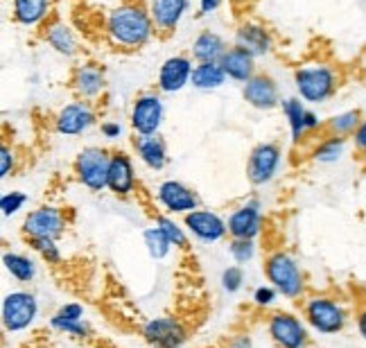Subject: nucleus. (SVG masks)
I'll use <instances>...</instances> for the list:
<instances>
[{"label":"nucleus","instance_id":"f257e3e1","mask_svg":"<svg viewBox=\"0 0 366 348\" xmlns=\"http://www.w3.org/2000/svg\"><path fill=\"white\" fill-rule=\"evenodd\" d=\"M107 34L111 39V44L118 48L124 50L143 48L154 34L152 14H147L140 5H120L109 14Z\"/></svg>","mask_w":366,"mask_h":348},{"label":"nucleus","instance_id":"f03ea898","mask_svg":"<svg viewBox=\"0 0 366 348\" xmlns=\"http://www.w3.org/2000/svg\"><path fill=\"white\" fill-rule=\"evenodd\" d=\"M264 272H267V278H269V283L278 289V294H283L285 299L301 297L305 281H303V274L299 269L297 260L292 256L283 252L269 256V260L264 264Z\"/></svg>","mask_w":366,"mask_h":348},{"label":"nucleus","instance_id":"7ed1b4c3","mask_svg":"<svg viewBox=\"0 0 366 348\" xmlns=\"http://www.w3.org/2000/svg\"><path fill=\"white\" fill-rule=\"evenodd\" d=\"M109 165L111 156L102 147H86L75 159V174L84 188L100 192L109 184Z\"/></svg>","mask_w":366,"mask_h":348},{"label":"nucleus","instance_id":"20e7f679","mask_svg":"<svg viewBox=\"0 0 366 348\" xmlns=\"http://www.w3.org/2000/svg\"><path fill=\"white\" fill-rule=\"evenodd\" d=\"M294 84L305 102H323L335 91V73L328 66H303L294 73Z\"/></svg>","mask_w":366,"mask_h":348},{"label":"nucleus","instance_id":"39448f33","mask_svg":"<svg viewBox=\"0 0 366 348\" xmlns=\"http://www.w3.org/2000/svg\"><path fill=\"white\" fill-rule=\"evenodd\" d=\"M39 314V301L30 292H9L3 299V326L7 332L27 330Z\"/></svg>","mask_w":366,"mask_h":348},{"label":"nucleus","instance_id":"423d86ee","mask_svg":"<svg viewBox=\"0 0 366 348\" xmlns=\"http://www.w3.org/2000/svg\"><path fill=\"white\" fill-rule=\"evenodd\" d=\"M307 324L321 335H335L346 326V312L337 301L328 297H317L305 305Z\"/></svg>","mask_w":366,"mask_h":348},{"label":"nucleus","instance_id":"0eeeda50","mask_svg":"<svg viewBox=\"0 0 366 348\" xmlns=\"http://www.w3.org/2000/svg\"><path fill=\"white\" fill-rule=\"evenodd\" d=\"M143 339L154 348H181L188 342V332L174 317H154L143 326Z\"/></svg>","mask_w":366,"mask_h":348},{"label":"nucleus","instance_id":"6e6552de","mask_svg":"<svg viewBox=\"0 0 366 348\" xmlns=\"http://www.w3.org/2000/svg\"><path fill=\"white\" fill-rule=\"evenodd\" d=\"M64 229H66V219L59 208H54V206H41L36 211L27 213V217L23 219V233L30 240H36V238L57 240L64 235Z\"/></svg>","mask_w":366,"mask_h":348},{"label":"nucleus","instance_id":"1a4fd4ad","mask_svg":"<svg viewBox=\"0 0 366 348\" xmlns=\"http://www.w3.org/2000/svg\"><path fill=\"white\" fill-rule=\"evenodd\" d=\"M132 127L138 136H154L163 124V102L157 93H145L136 97L132 106Z\"/></svg>","mask_w":366,"mask_h":348},{"label":"nucleus","instance_id":"9d476101","mask_svg":"<svg viewBox=\"0 0 366 348\" xmlns=\"http://www.w3.org/2000/svg\"><path fill=\"white\" fill-rule=\"evenodd\" d=\"M280 165V149L274 143H262L251 151L247 163V177L253 186H264L274 179Z\"/></svg>","mask_w":366,"mask_h":348},{"label":"nucleus","instance_id":"9b49d317","mask_svg":"<svg viewBox=\"0 0 366 348\" xmlns=\"http://www.w3.org/2000/svg\"><path fill=\"white\" fill-rule=\"evenodd\" d=\"M269 337L280 348H303L307 344V330L290 312H276L269 319Z\"/></svg>","mask_w":366,"mask_h":348},{"label":"nucleus","instance_id":"f8f14e48","mask_svg":"<svg viewBox=\"0 0 366 348\" xmlns=\"http://www.w3.org/2000/svg\"><path fill=\"white\" fill-rule=\"evenodd\" d=\"M157 199L167 213H174V215H179V213L188 215V213L197 211V204H199L197 194L188 186H183L181 181H174V179L163 181L157 190Z\"/></svg>","mask_w":366,"mask_h":348},{"label":"nucleus","instance_id":"ddd939ff","mask_svg":"<svg viewBox=\"0 0 366 348\" xmlns=\"http://www.w3.org/2000/svg\"><path fill=\"white\" fill-rule=\"evenodd\" d=\"M194 66L188 57L183 54H174V57H167L161 68H159V79L157 84L163 93H179L183 91L192 79Z\"/></svg>","mask_w":366,"mask_h":348},{"label":"nucleus","instance_id":"4468645a","mask_svg":"<svg viewBox=\"0 0 366 348\" xmlns=\"http://www.w3.org/2000/svg\"><path fill=\"white\" fill-rule=\"evenodd\" d=\"M227 229L233 240H253L262 229L260 204L253 199L242 204L240 208H235L227 222Z\"/></svg>","mask_w":366,"mask_h":348},{"label":"nucleus","instance_id":"2eb2a0df","mask_svg":"<svg viewBox=\"0 0 366 348\" xmlns=\"http://www.w3.org/2000/svg\"><path fill=\"white\" fill-rule=\"evenodd\" d=\"M186 229L204 244H215L229 233L227 222L213 211H192L186 215Z\"/></svg>","mask_w":366,"mask_h":348},{"label":"nucleus","instance_id":"dca6fc26","mask_svg":"<svg viewBox=\"0 0 366 348\" xmlns=\"http://www.w3.org/2000/svg\"><path fill=\"white\" fill-rule=\"evenodd\" d=\"M93 122H95L93 109L84 102H73V104H66L57 114L54 129H57L61 136H79L86 131Z\"/></svg>","mask_w":366,"mask_h":348},{"label":"nucleus","instance_id":"f3484780","mask_svg":"<svg viewBox=\"0 0 366 348\" xmlns=\"http://www.w3.org/2000/svg\"><path fill=\"white\" fill-rule=\"evenodd\" d=\"M242 95L253 109H260V111H269L280 104L276 81L264 75H253L244 84Z\"/></svg>","mask_w":366,"mask_h":348},{"label":"nucleus","instance_id":"a211bd4d","mask_svg":"<svg viewBox=\"0 0 366 348\" xmlns=\"http://www.w3.org/2000/svg\"><path fill=\"white\" fill-rule=\"evenodd\" d=\"M107 188L118 194V197H127L132 194L136 188V172H134V163L127 154H114L111 156V165H109V184Z\"/></svg>","mask_w":366,"mask_h":348},{"label":"nucleus","instance_id":"6ab92c4d","mask_svg":"<svg viewBox=\"0 0 366 348\" xmlns=\"http://www.w3.org/2000/svg\"><path fill=\"white\" fill-rule=\"evenodd\" d=\"M235 46L247 50L251 57H264L272 50V34L258 23H244L235 32Z\"/></svg>","mask_w":366,"mask_h":348},{"label":"nucleus","instance_id":"aec40b11","mask_svg":"<svg viewBox=\"0 0 366 348\" xmlns=\"http://www.w3.org/2000/svg\"><path fill=\"white\" fill-rule=\"evenodd\" d=\"M188 9V0H152V21L163 32H172Z\"/></svg>","mask_w":366,"mask_h":348},{"label":"nucleus","instance_id":"412c9836","mask_svg":"<svg viewBox=\"0 0 366 348\" xmlns=\"http://www.w3.org/2000/svg\"><path fill=\"white\" fill-rule=\"evenodd\" d=\"M256 57H251V54L242 48H231L227 50V54L222 57V68L224 73H227L229 79H235V81H242V84H247V81L253 77V68H256Z\"/></svg>","mask_w":366,"mask_h":348},{"label":"nucleus","instance_id":"4be33fe9","mask_svg":"<svg viewBox=\"0 0 366 348\" xmlns=\"http://www.w3.org/2000/svg\"><path fill=\"white\" fill-rule=\"evenodd\" d=\"M73 89L84 97V100H93L102 91H104V75L97 66L93 64H84L75 71L73 77Z\"/></svg>","mask_w":366,"mask_h":348},{"label":"nucleus","instance_id":"5701e85b","mask_svg":"<svg viewBox=\"0 0 366 348\" xmlns=\"http://www.w3.org/2000/svg\"><path fill=\"white\" fill-rule=\"evenodd\" d=\"M227 54V44L224 39L215 32H202L194 39L192 44V57L199 64H215L222 61V57Z\"/></svg>","mask_w":366,"mask_h":348},{"label":"nucleus","instance_id":"b1692460","mask_svg":"<svg viewBox=\"0 0 366 348\" xmlns=\"http://www.w3.org/2000/svg\"><path fill=\"white\" fill-rule=\"evenodd\" d=\"M136 151L140 161H143L149 170H163L167 163V151H165V143L161 138L154 136H138L136 138Z\"/></svg>","mask_w":366,"mask_h":348},{"label":"nucleus","instance_id":"393cba45","mask_svg":"<svg viewBox=\"0 0 366 348\" xmlns=\"http://www.w3.org/2000/svg\"><path fill=\"white\" fill-rule=\"evenodd\" d=\"M192 86L199 89V91H217L224 86L227 81V73L219 61L215 64H197L194 71H192Z\"/></svg>","mask_w":366,"mask_h":348},{"label":"nucleus","instance_id":"a878e982","mask_svg":"<svg viewBox=\"0 0 366 348\" xmlns=\"http://www.w3.org/2000/svg\"><path fill=\"white\" fill-rule=\"evenodd\" d=\"M50 0H14V19L21 25L34 27L48 16Z\"/></svg>","mask_w":366,"mask_h":348},{"label":"nucleus","instance_id":"bb28decb","mask_svg":"<svg viewBox=\"0 0 366 348\" xmlns=\"http://www.w3.org/2000/svg\"><path fill=\"white\" fill-rule=\"evenodd\" d=\"M46 39H48L50 48L54 52L64 54V57H73L77 52V39H75L73 30L64 23H52L46 32Z\"/></svg>","mask_w":366,"mask_h":348},{"label":"nucleus","instance_id":"cd10ccee","mask_svg":"<svg viewBox=\"0 0 366 348\" xmlns=\"http://www.w3.org/2000/svg\"><path fill=\"white\" fill-rule=\"evenodd\" d=\"M283 111H285V118H287L290 131H292V141L297 143L305 131H310L307 129V116H310V111L303 106L301 100H297V97L283 100Z\"/></svg>","mask_w":366,"mask_h":348},{"label":"nucleus","instance_id":"c85d7f7f","mask_svg":"<svg viewBox=\"0 0 366 348\" xmlns=\"http://www.w3.org/2000/svg\"><path fill=\"white\" fill-rule=\"evenodd\" d=\"M3 264H5V269L11 278H16L19 283H30L32 278L36 276V264L23 256V254H5L3 256Z\"/></svg>","mask_w":366,"mask_h":348},{"label":"nucleus","instance_id":"c756f323","mask_svg":"<svg viewBox=\"0 0 366 348\" xmlns=\"http://www.w3.org/2000/svg\"><path fill=\"white\" fill-rule=\"evenodd\" d=\"M143 242L147 247V254L154 260H163L167 258V254L172 252V242L167 240V235L159 229V227H149L143 231Z\"/></svg>","mask_w":366,"mask_h":348},{"label":"nucleus","instance_id":"7c9ffc66","mask_svg":"<svg viewBox=\"0 0 366 348\" xmlns=\"http://www.w3.org/2000/svg\"><path fill=\"white\" fill-rule=\"evenodd\" d=\"M344 147H346L344 136L328 138V141H323V143L317 147V151H315V161H319V163H335V161H340L342 154H344Z\"/></svg>","mask_w":366,"mask_h":348},{"label":"nucleus","instance_id":"2f4dec72","mask_svg":"<svg viewBox=\"0 0 366 348\" xmlns=\"http://www.w3.org/2000/svg\"><path fill=\"white\" fill-rule=\"evenodd\" d=\"M157 227L167 235V240L172 242V247H177V249H186V247H188V235H186V229H181L172 217L159 215V217H157Z\"/></svg>","mask_w":366,"mask_h":348},{"label":"nucleus","instance_id":"473e14b6","mask_svg":"<svg viewBox=\"0 0 366 348\" xmlns=\"http://www.w3.org/2000/svg\"><path fill=\"white\" fill-rule=\"evenodd\" d=\"M360 114L357 111H346V114H340L330 120V129L335 136H346L350 131H357L360 127Z\"/></svg>","mask_w":366,"mask_h":348},{"label":"nucleus","instance_id":"72a5a7b5","mask_svg":"<svg viewBox=\"0 0 366 348\" xmlns=\"http://www.w3.org/2000/svg\"><path fill=\"white\" fill-rule=\"evenodd\" d=\"M32 247L36 249V254L44 258L48 264H59L61 262V252L57 242H54L52 238H36L32 240Z\"/></svg>","mask_w":366,"mask_h":348},{"label":"nucleus","instance_id":"f704fd0d","mask_svg":"<svg viewBox=\"0 0 366 348\" xmlns=\"http://www.w3.org/2000/svg\"><path fill=\"white\" fill-rule=\"evenodd\" d=\"M242 283H244V272H242V267H237V264L227 267L222 272V289L227 292V294H235V292H240Z\"/></svg>","mask_w":366,"mask_h":348},{"label":"nucleus","instance_id":"c9c22d12","mask_svg":"<svg viewBox=\"0 0 366 348\" xmlns=\"http://www.w3.org/2000/svg\"><path fill=\"white\" fill-rule=\"evenodd\" d=\"M229 254L237 264H244L256 256V244H253V240H233L229 244Z\"/></svg>","mask_w":366,"mask_h":348},{"label":"nucleus","instance_id":"e433bc0d","mask_svg":"<svg viewBox=\"0 0 366 348\" xmlns=\"http://www.w3.org/2000/svg\"><path fill=\"white\" fill-rule=\"evenodd\" d=\"M25 202H27V197L19 190L5 192L3 197H0V211H3L5 217H11V215H16L21 211V208L25 206Z\"/></svg>","mask_w":366,"mask_h":348},{"label":"nucleus","instance_id":"4c0bfd02","mask_svg":"<svg viewBox=\"0 0 366 348\" xmlns=\"http://www.w3.org/2000/svg\"><path fill=\"white\" fill-rule=\"evenodd\" d=\"M50 326L59 332H66V335H70L73 339H86L91 335V328L84 319L81 322H59V324H50Z\"/></svg>","mask_w":366,"mask_h":348},{"label":"nucleus","instance_id":"58836bf2","mask_svg":"<svg viewBox=\"0 0 366 348\" xmlns=\"http://www.w3.org/2000/svg\"><path fill=\"white\" fill-rule=\"evenodd\" d=\"M84 319V308L79 303H66L59 308L57 314H52L50 324H59V322H81Z\"/></svg>","mask_w":366,"mask_h":348},{"label":"nucleus","instance_id":"ea45409f","mask_svg":"<svg viewBox=\"0 0 366 348\" xmlns=\"http://www.w3.org/2000/svg\"><path fill=\"white\" fill-rule=\"evenodd\" d=\"M276 287L274 285H260L256 287V292H253V301H256V305H262V308H267V305H272L276 301Z\"/></svg>","mask_w":366,"mask_h":348},{"label":"nucleus","instance_id":"a19ab883","mask_svg":"<svg viewBox=\"0 0 366 348\" xmlns=\"http://www.w3.org/2000/svg\"><path fill=\"white\" fill-rule=\"evenodd\" d=\"M14 168V154H11V149L7 145L0 147V177H7Z\"/></svg>","mask_w":366,"mask_h":348},{"label":"nucleus","instance_id":"79ce46f5","mask_svg":"<svg viewBox=\"0 0 366 348\" xmlns=\"http://www.w3.org/2000/svg\"><path fill=\"white\" fill-rule=\"evenodd\" d=\"M102 134H104L107 138H111V141H114V138H120L122 127H120L118 122H104V124H102Z\"/></svg>","mask_w":366,"mask_h":348},{"label":"nucleus","instance_id":"37998d69","mask_svg":"<svg viewBox=\"0 0 366 348\" xmlns=\"http://www.w3.org/2000/svg\"><path fill=\"white\" fill-rule=\"evenodd\" d=\"M251 337L249 335H235L229 344V348H251Z\"/></svg>","mask_w":366,"mask_h":348},{"label":"nucleus","instance_id":"c03bdc74","mask_svg":"<svg viewBox=\"0 0 366 348\" xmlns=\"http://www.w3.org/2000/svg\"><path fill=\"white\" fill-rule=\"evenodd\" d=\"M355 145H357L360 149H364V151H366V120L360 124L357 131H355Z\"/></svg>","mask_w":366,"mask_h":348},{"label":"nucleus","instance_id":"a18cd8bd","mask_svg":"<svg viewBox=\"0 0 366 348\" xmlns=\"http://www.w3.org/2000/svg\"><path fill=\"white\" fill-rule=\"evenodd\" d=\"M219 5H222V0H199L202 14H213Z\"/></svg>","mask_w":366,"mask_h":348},{"label":"nucleus","instance_id":"49530a36","mask_svg":"<svg viewBox=\"0 0 366 348\" xmlns=\"http://www.w3.org/2000/svg\"><path fill=\"white\" fill-rule=\"evenodd\" d=\"M357 328H360V335L366 339V310L360 314V319H357Z\"/></svg>","mask_w":366,"mask_h":348}]
</instances>
